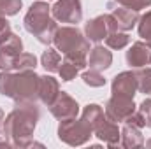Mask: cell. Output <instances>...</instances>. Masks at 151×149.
<instances>
[{
    "instance_id": "f546056e",
    "label": "cell",
    "mask_w": 151,
    "mask_h": 149,
    "mask_svg": "<svg viewBox=\"0 0 151 149\" xmlns=\"http://www.w3.org/2000/svg\"><path fill=\"white\" fill-rule=\"evenodd\" d=\"M4 119H5V114H4L2 109H0V130H2V126H4Z\"/></svg>"
},
{
    "instance_id": "2e32d148",
    "label": "cell",
    "mask_w": 151,
    "mask_h": 149,
    "mask_svg": "<svg viewBox=\"0 0 151 149\" xmlns=\"http://www.w3.org/2000/svg\"><path fill=\"white\" fill-rule=\"evenodd\" d=\"M88 54H90V56H88V67L93 69V70L102 72V70L109 69L111 63H113V54H111V51L106 49L104 46H97V47L90 49Z\"/></svg>"
},
{
    "instance_id": "d6986e66",
    "label": "cell",
    "mask_w": 151,
    "mask_h": 149,
    "mask_svg": "<svg viewBox=\"0 0 151 149\" xmlns=\"http://www.w3.org/2000/svg\"><path fill=\"white\" fill-rule=\"evenodd\" d=\"M40 65L47 70V72H58L60 70V65H62V56L58 53V49H53V47H47L42 56H40Z\"/></svg>"
},
{
    "instance_id": "83f0119b",
    "label": "cell",
    "mask_w": 151,
    "mask_h": 149,
    "mask_svg": "<svg viewBox=\"0 0 151 149\" xmlns=\"http://www.w3.org/2000/svg\"><path fill=\"white\" fill-rule=\"evenodd\" d=\"M11 25H9V21L5 19V16L4 14H0V44H4L7 39L11 37Z\"/></svg>"
},
{
    "instance_id": "4fadbf2b",
    "label": "cell",
    "mask_w": 151,
    "mask_h": 149,
    "mask_svg": "<svg viewBox=\"0 0 151 149\" xmlns=\"http://www.w3.org/2000/svg\"><path fill=\"white\" fill-rule=\"evenodd\" d=\"M60 93V84L53 75H39V100L47 107Z\"/></svg>"
},
{
    "instance_id": "5b68a950",
    "label": "cell",
    "mask_w": 151,
    "mask_h": 149,
    "mask_svg": "<svg viewBox=\"0 0 151 149\" xmlns=\"http://www.w3.org/2000/svg\"><path fill=\"white\" fill-rule=\"evenodd\" d=\"M91 130L84 125L83 119H63L60 121V126H58V137L62 142L69 144V146H83L90 140L91 137Z\"/></svg>"
},
{
    "instance_id": "30bf717a",
    "label": "cell",
    "mask_w": 151,
    "mask_h": 149,
    "mask_svg": "<svg viewBox=\"0 0 151 149\" xmlns=\"http://www.w3.org/2000/svg\"><path fill=\"white\" fill-rule=\"evenodd\" d=\"M49 111H51V114H53L56 119L63 121V119L77 117V114H79V105H77V102H76L69 93L60 91L58 97L55 98V102L49 105Z\"/></svg>"
},
{
    "instance_id": "3957f363",
    "label": "cell",
    "mask_w": 151,
    "mask_h": 149,
    "mask_svg": "<svg viewBox=\"0 0 151 149\" xmlns=\"http://www.w3.org/2000/svg\"><path fill=\"white\" fill-rule=\"evenodd\" d=\"M25 28L27 32L34 34L40 44L49 46L53 42L56 32V21L51 18V7L46 2H34L25 16Z\"/></svg>"
},
{
    "instance_id": "7c38bea8",
    "label": "cell",
    "mask_w": 151,
    "mask_h": 149,
    "mask_svg": "<svg viewBox=\"0 0 151 149\" xmlns=\"http://www.w3.org/2000/svg\"><path fill=\"white\" fill-rule=\"evenodd\" d=\"M113 18L116 21V28L121 30V32H128L132 30L137 21H139V11H134V9H128V7H123V5H118L116 9H113Z\"/></svg>"
},
{
    "instance_id": "e0dca14e",
    "label": "cell",
    "mask_w": 151,
    "mask_h": 149,
    "mask_svg": "<svg viewBox=\"0 0 151 149\" xmlns=\"http://www.w3.org/2000/svg\"><path fill=\"white\" fill-rule=\"evenodd\" d=\"M81 119L84 121V125H86L91 132H95V130H97V128L107 119V117H106V112H104V109H102L100 105H97V104H90V105L84 107Z\"/></svg>"
},
{
    "instance_id": "4dcf8cb0",
    "label": "cell",
    "mask_w": 151,
    "mask_h": 149,
    "mask_svg": "<svg viewBox=\"0 0 151 149\" xmlns=\"http://www.w3.org/2000/svg\"><path fill=\"white\" fill-rule=\"evenodd\" d=\"M146 148H151V139L148 140V142H146Z\"/></svg>"
},
{
    "instance_id": "7402d4cb",
    "label": "cell",
    "mask_w": 151,
    "mask_h": 149,
    "mask_svg": "<svg viewBox=\"0 0 151 149\" xmlns=\"http://www.w3.org/2000/svg\"><path fill=\"white\" fill-rule=\"evenodd\" d=\"M137 25H139V37L144 39L146 44L151 47V11H148L144 16L139 18Z\"/></svg>"
},
{
    "instance_id": "1f68e13d",
    "label": "cell",
    "mask_w": 151,
    "mask_h": 149,
    "mask_svg": "<svg viewBox=\"0 0 151 149\" xmlns=\"http://www.w3.org/2000/svg\"><path fill=\"white\" fill-rule=\"evenodd\" d=\"M150 63H151V62H150Z\"/></svg>"
},
{
    "instance_id": "f1b7e54d",
    "label": "cell",
    "mask_w": 151,
    "mask_h": 149,
    "mask_svg": "<svg viewBox=\"0 0 151 149\" xmlns=\"http://www.w3.org/2000/svg\"><path fill=\"white\" fill-rule=\"evenodd\" d=\"M9 144H11V142L7 140V137H5L4 133H0V146H9Z\"/></svg>"
},
{
    "instance_id": "4316f807",
    "label": "cell",
    "mask_w": 151,
    "mask_h": 149,
    "mask_svg": "<svg viewBox=\"0 0 151 149\" xmlns=\"http://www.w3.org/2000/svg\"><path fill=\"white\" fill-rule=\"evenodd\" d=\"M137 111L142 114L146 126H148V128H151V98H146V100L139 105V109H137Z\"/></svg>"
},
{
    "instance_id": "277c9868",
    "label": "cell",
    "mask_w": 151,
    "mask_h": 149,
    "mask_svg": "<svg viewBox=\"0 0 151 149\" xmlns=\"http://www.w3.org/2000/svg\"><path fill=\"white\" fill-rule=\"evenodd\" d=\"M53 44L63 56H88L90 53V40L83 37V34L74 27H62L56 28Z\"/></svg>"
},
{
    "instance_id": "9a60e30c",
    "label": "cell",
    "mask_w": 151,
    "mask_h": 149,
    "mask_svg": "<svg viewBox=\"0 0 151 149\" xmlns=\"http://www.w3.org/2000/svg\"><path fill=\"white\" fill-rule=\"evenodd\" d=\"M95 135H97L102 142H106L109 148L121 146V142H119L121 132H119V128H118V123H114L111 119H106V121L95 130Z\"/></svg>"
},
{
    "instance_id": "44dd1931",
    "label": "cell",
    "mask_w": 151,
    "mask_h": 149,
    "mask_svg": "<svg viewBox=\"0 0 151 149\" xmlns=\"http://www.w3.org/2000/svg\"><path fill=\"white\" fill-rule=\"evenodd\" d=\"M128 42H130V37H128L125 32H119V30L111 32V34L106 37V44H107V47H111V49H123Z\"/></svg>"
},
{
    "instance_id": "603a6c76",
    "label": "cell",
    "mask_w": 151,
    "mask_h": 149,
    "mask_svg": "<svg viewBox=\"0 0 151 149\" xmlns=\"http://www.w3.org/2000/svg\"><path fill=\"white\" fill-rule=\"evenodd\" d=\"M79 72V69H77V65H74L70 60H67V58H63V62H62V65H60V70H58V74L62 77V81H72L76 75Z\"/></svg>"
},
{
    "instance_id": "ffe728a7",
    "label": "cell",
    "mask_w": 151,
    "mask_h": 149,
    "mask_svg": "<svg viewBox=\"0 0 151 149\" xmlns=\"http://www.w3.org/2000/svg\"><path fill=\"white\" fill-rule=\"evenodd\" d=\"M37 67V58L32 53H19L14 60V70H34Z\"/></svg>"
},
{
    "instance_id": "484cf974",
    "label": "cell",
    "mask_w": 151,
    "mask_h": 149,
    "mask_svg": "<svg viewBox=\"0 0 151 149\" xmlns=\"http://www.w3.org/2000/svg\"><path fill=\"white\" fill-rule=\"evenodd\" d=\"M114 2L118 5H123V7H128L134 11H142L151 5V0H114Z\"/></svg>"
},
{
    "instance_id": "52a82bcc",
    "label": "cell",
    "mask_w": 151,
    "mask_h": 149,
    "mask_svg": "<svg viewBox=\"0 0 151 149\" xmlns=\"http://www.w3.org/2000/svg\"><path fill=\"white\" fill-rule=\"evenodd\" d=\"M135 109V104H134V98H127V97H116L113 95L109 98V102L106 104V117L111 119L114 123H125L134 112Z\"/></svg>"
},
{
    "instance_id": "5bb4252c",
    "label": "cell",
    "mask_w": 151,
    "mask_h": 149,
    "mask_svg": "<svg viewBox=\"0 0 151 149\" xmlns=\"http://www.w3.org/2000/svg\"><path fill=\"white\" fill-rule=\"evenodd\" d=\"M151 62V47L144 42H135L127 51V63L134 69H141Z\"/></svg>"
},
{
    "instance_id": "cb8c5ba5",
    "label": "cell",
    "mask_w": 151,
    "mask_h": 149,
    "mask_svg": "<svg viewBox=\"0 0 151 149\" xmlns=\"http://www.w3.org/2000/svg\"><path fill=\"white\" fill-rule=\"evenodd\" d=\"M135 75H137V82H139V91L151 95V69L137 70Z\"/></svg>"
},
{
    "instance_id": "d4e9b609",
    "label": "cell",
    "mask_w": 151,
    "mask_h": 149,
    "mask_svg": "<svg viewBox=\"0 0 151 149\" xmlns=\"http://www.w3.org/2000/svg\"><path fill=\"white\" fill-rule=\"evenodd\" d=\"M83 81H84V84H88L91 88H100V86L106 84L104 75L100 74L99 70H93V69H90V72H84L83 74Z\"/></svg>"
},
{
    "instance_id": "9c48e42d",
    "label": "cell",
    "mask_w": 151,
    "mask_h": 149,
    "mask_svg": "<svg viewBox=\"0 0 151 149\" xmlns=\"http://www.w3.org/2000/svg\"><path fill=\"white\" fill-rule=\"evenodd\" d=\"M19 53H23V42L18 35L11 34V37L0 44V70H14V60Z\"/></svg>"
},
{
    "instance_id": "8992f818",
    "label": "cell",
    "mask_w": 151,
    "mask_h": 149,
    "mask_svg": "<svg viewBox=\"0 0 151 149\" xmlns=\"http://www.w3.org/2000/svg\"><path fill=\"white\" fill-rule=\"evenodd\" d=\"M116 30L118 28H116V21H114L113 14L97 16V18L90 19L84 27V34H86L88 40H91V42H102L111 32H116Z\"/></svg>"
},
{
    "instance_id": "6da1fadb",
    "label": "cell",
    "mask_w": 151,
    "mask_h": 149,
    "mask_svg": "<svg viewBox=\"0 0 151 149\" xmlns=\"http://www.w3.org/2000/svg\"><path fill=\"white\" fill-rule=\"evenodd\" d=\"M39 121V107L35 102H19L4 119L2 132L14 148H28L34 144L32 135Z\"/></svg>"
},
{
    "instance_id": "8fae6325",
    "label": "cell",
    "mask_w": 151,
    "mask_h": 149,
    "mask_svg": "<svg viewBox=\"0 0 151 149\" xmlns=\"http://www.w3.org/2000/svg\"><path fill=\"white\" fill-rule=\"evenodd\" d=\"M111 90H113V95H116V97L134 98V95L139 90V82H137L135 72H121V74H118L114 77Z\"/></svg>"
},
{
    "instance_id": "ba28073f",
    "label": "cell",
    "mask_w": 151,
    "mask_h": 149,
    "mask_svg": "<svg viewBox=\"0 0 151 149\" xmlns=\"http://www.w3.org/2000/svg\"><path fill=\"white\" fill-rule=\"evenodd\" d=\"M51 12H53V18L62 23L77 25L83 19V9L79 0H58L51 7Z\"/></svg>"
},
{
    "instance_id": "ac0fdd59",
    "label": "cell",
    "mask_w": 151,
    "mask_h": 149,
    "mask_svg": "<svg viewBox=\"0 0 151 149\" xmlns=\"http://www.w3.org/2000/svg\"><path fill=\"white\" fill-rule=\"evenodd\" d=\"M121 146H123V148H128V149L142 148V146H144V139H142L141 128L125 123V126H123V130H121Z\"/></svg>"
},
{
    "instance_id": "7a4b0ae2",
    "label": "cell",
    "mask_w": 151,
    "mask_h": 149,
    "mask_svg": "<svg viewBox=\"0 0 151 149\" xmlns=\"http://www.w3.org/2000/svg\"><path fill=\"white\" fill-rule=\"evenodd\" d=\"M0 93L19 102H37L39 98V75L34 70H21L18 74L0 72Z\"/></svg>"
}]
</instances>
